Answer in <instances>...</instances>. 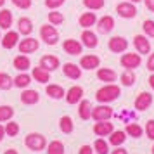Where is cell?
Listing matches in <instances>:
<instances>
[{"instance_id":"1","label":"cell","mask_w":154,"mask_h":154,"mask_svg":"<svg viewBox=\"0 0 154 154\" xmlns=\"http://www.w3.org/2000/svg\"><path fill=\"white\" fill-rule=\"evenodd\" d=\"M119 95H121V87L116 85V83H106L102 88H99V90L95 92V99H97L99 104L114 102Z\"/></svg>"},{"instance_id":"2","label":"cell","mask_w":154,"mask_h":154,"mask_svg":"<svg viewBox=\"0 0 154 154\" xmlns=\"http://www.w3.org/2000/svg\"><path fill=\"white\" fill-rule=\"evenodd\" d=\"M24 146L28 147L29 151L33 152H40L47 147V137H43L42 133L38 132H33V133H28L24 137Z\"/></svg>"},{"instance_id":"3","label":"cell","mask_w":154,"mask_h":154,"mask_svg":"<svg viewBox=\"0 0 154 154\" xmlns=\"http://www.w3.org/2000/svg\"><path fill=\"white\" fill-rule=\"evenodd\" d=\"M40 38L47 45H56L59 42V31H57L56 26H52L50 23H47V24H43L40 28Z\"/></svg>"},{"instance_id":"4","label":"cell","mask_w":154,"mask_h":154,"mask_svg":"<svg viewBox=\"0 0 154 154\" xmlns=\"http://www.w3.org/2000/svg\"><path fill=\"white\" fill-rule=\"evenodd\" d=\"M119 64L125 69L135 71L142 64V56H140L139 52H126V54H123V56L119 57Z\"/></svg>"},{"instance_id":"5","label":"cell","mask_w":154,"mask_h":154,"mask_svg":"<svg viewBox=\"0 0 154 154\" xmlns=\"http://www.w3.org/2000/svg\"><path fill=\"white\" fill-rule=\"evenodd\" d=\"M17 49H19V52L21 54H35L36 50L40 49V42L36 40V38H33V36H24L23 40H19V43H17Z\"/></svg>"},{"instance_id":"6","label":"cell","mask_w":154,"mask_h":154,"mask_svg":"<svg viewBox=\"0 0 154 154\" xmlns=\"http://www.w3.org/2000/svg\"><path fill=\"white\" fill-rule=\"evenodd\" d=\"M116 12H118L119 17H123V19H133L135 16H137V7H135V4L133 2H119L118 5H116Z\"/></svg>"},{"instance_id":"7","label":"cell","mask_w":154,"mask_h":154,"mask_svg":"<svg viewBox=\"0 0 154 154\" xmlns=\"http://www.w3.org/2000/svg\"><path fill=\"white\" fill-rule=\"evenodd\" d=\"M112 118V107L109 104H99L92 107V119L94 121H107Z\"/></svg>"},{"instance_id":"8","label":"cell","mask_w":154,"mask_h":154,"mask_svg":"<svg viewBox=\"0 0 154 154\" xmlns=\"http://www.w3.org/2000/svg\"><path fill=\"white\" fill-rule=\"evenodd\" d=\"M154 102V97L152 94H149V92H140L139 95L135 97V100H133V107L137 109V111H147L151 106H152Z\"/></svg>"},{"instance_id":"9","label":"cell","mask_w":154,"mask_h":154,"mask_svg":"<svg viewBox=\"0 0 154 154\" xmlns=\"http://www.w3.org/2000/svg\"><path fill=\"white\" fill-rule=\"evenodd\" d=\"M107 49L114 52V54H123L128 49V40L123 36H111L107 42Z\"/></svg>"},{"instance_id":"10","label":"cell","mask_w":154,"mask_h":154,"mask_svg":"<svg viewBox=\"0 0 154 154\" xmlns=\"http://www.w3.org/2000/svg\"><path fill=\"white\" fill-rule=\"evenodd\" d=\"M133 47L139 52L140 56H146V54H151V42L146 35H135L133 36Z\"/></svg>"},{"instance_id":"11","label":"cell","mask_w":154,"mask_h":154,"mask_svg":"<svg viewBox=\"0 0 154 154\" xmlns=\"http://www.w3.org/2000/svg\"><path fill=\"white\" fill-rule=\"evenodd\" d=\"M99 66H100V57L95 54H87V56H82V59H80V68L85 71L97 69Z\"/></svg>"},{"instance_id":"12","label":"cell","mask_w":154,"mask_h":154,"mask_svg":"<svg viewBox=\"0 0 154 154\" xmlns=\"http://www.w3.org/2000/svg\"><path fill=\"white\" fill-rule=\"evenodd\" d=\"M94 133L97 135V137H109L114 130V125L111 123V119H107V121H95L94 123Z\"/></svg>"},{"instance_id":"13","label":"cell","mask_w":154,"mask_h":154,"mask_svg":"<svg viewBox=\"0 0 154 154\" xmlns=\"http://www.w3.org/2000/svg\"><path fill=\"white\" fill-rule=\"evenodd\" d=\"M19 99H21V102L24 106H35V104H38V102H40V94L28 87V88H23Z\"/></svg>"},{"instance_id":"14","label":"cell","mask_w":154,"mask_h":154,"mask_svg":"<svg viewBox=\"0 0 154 154\" xmlns=\"http://www.w3.org/2000/svg\"><path fill=\"white\" fill-rule=\"evenodd\" d=\"M38 66H42L43 69L47 71H56L59 66H61V61H59V57L57 56H52V54H45L43 57H40V63H38Z\"/></svg>"},{"instance_id":"15","label":"cell","mask_w":154,"mask_h":154,"mask_svg":"<svg viewBox=\"0 0 154 154\" xmlns=\"http://www.w3.org/2000/svg\"><path fill=\"white\" fill-rule=\"evenodd\" d=\"M80 40H82V45L87 47V49H95V47L99 45L97 33L92 31V29H83V31H82V36H80Z\"/></svg>"},{"instance_id":"16","label":"cell","mask_w":154,"mask_h":154,"mask_svg":"<svg viewBox=\"0 0 154 154\" xmlns=\"http://www.w3.org/2000/svg\"><path fill=\"white\" fill-rule=\"evenodd\" d=\"M63 50L66 54H69V56H80L83 52V45H82V42H78V40L68 38V40L63 42Z\"/></svg>"},{"instance_id":"17","label":"cell","mask_w":154,"mask_h":154,"mask_svg":"<svg viewBox=\"0 0 154 154\" xmlns=\"http://www.w3.org/2000/svg\"><path fill=\"white\" fill-rule=\"evenodd\" d=\"M114 24L116 23H114V17L112 16H102L97 23V31L100 35H109L112 31V28H114Z\"/></svg>"},{"instance_id":"18","label":"cell","mask_w":154,"mask_h":154,"mask_svg":"<svg viewBox=\"0 0 154 154\" xmlns=\"http://www.w3.org/2000/svg\"><path fill=\"white\" fill-rule=\"evenodd\" d=\"M0 43H2L4 49H7V50L14 49L16 45L19 43V33H17V31H12V29H7V33L2 36Z\"/></svg>"},{"instance_id":"19","label":"cell","mask_w":154,"mask_h":154,"mask_svg":"<svg viewBox=\"0 0 154 154\" xmlns=\"http://www.w3.org/2000/svg\"><path fill=\"white\" fill-rule=\"evenodd\" d=\"M64 99H66V102L68 104H78L82 99H83V88L80 87V85H75V87H71L69 90L66 92V95H64Z\"/></svg>"},{"instance_id":"20","label":"cell","mask_w":154,"mask_h":154,"mask_svg":"<svg viewBox=\"0 0 154 154\" xmlns=\"http://www.w3.org/2000/svg\"><path fill=\"white\" fill-rule=\"evenodd\" d=\"M82 68H80V64H73V63H66L63 66V73L64 76L71 78V80H80L82 78Z\"/></svg>"},{"instance_id":"21","label":"cell","mask_w":154,"mask_h":154,"mask_svg":"<svg viewBox=\"0 0 154 154\" xmlns=\"http://www.w3.org/2000/svg\"><path fill=\"white\" fill-rule=\"evenodd\" d=\"M97 78L99 82H104V83H114L116 82V71L111 69V68H99L97 69Z\"/></svg>"},{"instance_id":"22","label":"cell","mask_w":154,"mask_h":154,"mask_svg":"<svg viewBox=\"0 0 154 154\" xmlns=\"http://www.w3.org/2000/svg\"><path fill=\"white\" fill-rule=\"evenodd\" d=\"M31 78H33L35 82H38V83L47 85L50 82V71L43 69L42 66H36V68L31 69Z\"/></svg>"},{"instance_id":"23","label":"cell","mask_w":154,"mask_h":154,"mask_svg":"<svg viewBox=\"0 0 154 154\" xmlns=\"http://www.w3.org/2000/svg\"><path fill=\"white\" fill-rule=\"evenodd\" d=\"M78 24L83 29H90L92 26L97 24V16L95 12H83V14L78 17Z\"/></svg>"},{"instance_id":"24","label":"cell","mask_w":154,"mask_h":154,"mask_svg":"<svg viewBox=\"0 0 154 154\" xmlns=\"http://www.w3.org/2000/svg\"><path fill=\"white\" fill-rule=\"evenodd\" d=\"M12 66H14L17 71L24 73V71H28L29 68H31V61H29V57L26 56V54H19V56H16V57H14V61H12Z\"/></svg>"},{"instance_id":"25","label":"cell","mask_w":154,"mask_h":154,"mask_svg":"<svg viewBox=\"0 0 154 154\" xmlns=\"http://www.w3.org/2000/svg\"><path fill=\"white\" fill-rule=\"evenodd\" d=\"M45 94H47L50 99H57V100H61V99H64V95H66V90H64L61 85H57V83H47Z\"/></svg>"},{"instance_id":"26","label":"cell","mask_w":154,"mask_h":154,"mask_svg":"<svg viewBox=\"0 0 154 154\" xmlns=\"http://www.w3.org/2000/svg\"><path fill=\"white\" fill-rule=\"evenodd\" d=\"M33 31V21L29 17H19L17 19V33L23 36H29Z\"/></svg>"},{"instance_id":"27","label":"cell","mask_w":154,"mask_h":154,"mask_svg":"<svg viewBox=\"0 0 154 154\" xmlns=\"http://www.w3.org/2000/svg\"><path fill=\"white\" fill-rule=\"evenodd\" d=\"M78 116L87 121V119L92 118V104L90 100H87V99H82L80 102H78Z\"/></svg>"},{"instance_id":"28","label":"cell","mask_w":154,"mask_h":154,"mask_svg":"<svg viewBox=\"0 0 154 154\" xmlns=\"http://www.w3.org/2000/svg\"><path fill=\"white\" fill-rule=\"evenodd\" d=\"M125 140H126V132H123V130H112V133L109 135V146L119 147L125 144Z\"/></svg>"},{"instance_id":"29","label":"cell","mask_w":154,"mask_h":154,"mask_svg":"<svg viewBox=\"0 0 154 154\" xmlns=\"http://www.w3.org/2000/svg\"><path fill=\"white\" fill-rule=\"evenodd\" d=\"M12 21H14L12 12H11L9 9H2V11H0V29H11Z\"/></svg>"},{"instance_id":"30","label":"cell","mask_w":154,"mask_h":154,"mask_svg":"<svg viewBox=\"0 0 154 154\" xmlns=\"http://www.w3.org/2000/svg\"><path fill=\"white\" fill-rule=\"evenodd\" d=\"M12 80H14V87L16 88H28L29 83L33 82V78L29 76L26 71H24V73H19V75H16V78H12Z\"/></svg>"},{"instance_id":"31","label":"cell","mask_w":154,"mask_h":154,"mask_svg":"<svg viewBox=\"0 0 154 154\" xmlns=\"http://www.w3.org/2000/svg\"><path fill=\"white\" fill-rule=\"evenodd\" d=\"M59 130L64 133V135H69V133H73V130H75V123H73V119H71V116H61V119H59Z\"/></svg>"},{"instance_id":"32","label":"cell","mask_w":154,"mask_h":154,"mask_svg":"<svg viewBox=\"0 0 154 154\" xmlns=\"http://www.w3.org/2000/svg\"><path fill=\"white\" fill-rule=\"evenodd\" d=\"M125 132H126V135L132 137V139H140V137L144 135V128H142L139 123H128Z\"/></svg>"},{"instance_id":"33","label":"cell","mask_w":154,"mask_h":154,"mask_svg":"<svg viewBox=\"0 0 154 154\" xmlns=\"http://www.w3.org/2000/svg\"><path fill=\"white\" fill-rule=\"evenodd\" d=\"M45 149H47V154H64V151H66V147H64V144L61 140H52V142H49Z\"/></svg>"},{"instance_id":"34","label":"cell","mask_w":154,"mask_h":154,"mask_svg":"<svg viewBox=\"0 0 154 154\" xmlns=\"http://www.w3.org/2000/svg\"><path fill=\"white\" fill-rule=\"evenodd\" d=\"M14 87V80L12 76L9 75V73H4V71H0V90H11Z\"/></svg>"},{"instance_id":"35","label":"cell","mask_w":154,"mask_h":154,"mask_svg":"<svg viewBox=\"0 0 154 154\" xmlns=\"http://www.w3.org/2000/svg\"><path fill=\"white\" fill-rule=\"evenodd\" d=\"M12 118H14V107L7 104L0 106V123H7Z\"/></svg>"},{"instance_id":"36","label":"cell","mask_w":154,"mask_h":154,"mask_svg":"<svg viewBox=\"0 0 154 154\" xmlns=\"http://www.w3.org/2000/svg\"><path fill=\"white\" fill-rule=\"evenodd\" d=\"M94 152L95 154H109V142H106L102 137H99L95 142H94Z\"/></svg>"},{"instance_id":"37","label":"cell","mask_w":154,"mask_h":154,"mask_svg":"<svg viewBox=\"0 0 154 154\" xmlns=\"http://www.w3.org/2000/svg\"><path fill=\"white\" fill-rule=\"evenodd\" d=\"M135 73H133L132 69H125L123 73H121V76H119V82H121V85L123 87H132L133 83H135Z\"/></svg>"},{"instance_id":"38","label":"cell","mask_w":154,"mask_h":154,"mask_svg":"<svg viewBox=\"0 0 154 154\" xmlns=\"http://www.w3.org/2000/svg\"><path fill=\"white\" fill-rule=\"evenodd\" d=\"M47 19H49V23L52 24V26H61V24L64 23V16H63V12L50 11L49 16H47Z\"/></svg>"},{"instance_id":"39","label":"cell","mask_w":154,"mask_h":154,"mask_svg":"<svg viewBox=\"0 0 154 154\" xmlns=\"http://www.w3.org/2000/svg\"><path fill=\"white\" fill-rule=\"evenodd\" d=\"M4 128H5V135L7 137H16L19 133V123H16L14 119H9L7 125L4 126Z\"/></svg>"},{"instance_id":"40","label":"cell","mask_w":154,"mask_h":154,"mask_svg":"<svg viewBox=\"0 0 154 154\" xmlns=\"http://www.w3.org/2000/svg\"><path fill=\"white\" fill-rule=\"evenodd\" d=\"M83 5L88 11H99L106 5V0H83Z\"/></svg>"},{"instance_id":"41","label":"cell","mask_w":154,"mask_h":154,"mask_svg":"<svg viewBox=\"0 0 154 154\" xmlns=\"http://www.w3.org/2000/svg\"><path fill=\"white\" fill-rule=\"evenodd\" d=\"M142 29H144V35L147 38H154V21L152 19H146L142 23Z\"/></svg>"},{"instance_id":"42","label":"cell","mask_w":154,"mask_h":154,"mask_svg":"<svg viewBox=\"0 0 154 154\" xmlns=\"http://www.w3.org/2000/svg\"><path fill=\"white\" fill-rule=\"evenodd\" d=\"M144 133H146L147 139L154 140V119H147L146 128H144Z\"/></svg>"},{"instance_id":"43","label":"cell","mask_w":154,"mask_h":154,"mask_svg":"<svg viewBox=\"0 0 154 154\" xmlns=\"http://www.w3.org/2000/svg\"><path fill=\"white\" fill-rule=\"evenodd\" d=\"M64 2L66 0H45V7L50 11H57L61 5H64Z\"/></svg>"},{"instance_id":"44","label":"cell","mask_w":154,"mask_h":154,"mask_svg":"<svg viewBox=\"0 0 154 154\" xmlns=\"http://www.w3.org/2000/svg\"><path fill=\"white\" fill-rule=\"evenodd\" d=\"M12 4H14L17 9H23V11H26L33 5V0H12Z\"/></svg>"},{"instance_id":"45","label":"cell","mask_w":154,"mask_h":154,"mask_svg":"<svg viewBox=\"0 0 154 154\" xmlns=\"http://www.w3.org/2000/svg\"><path fill=\"white\" fill-rule=\"evenodd\" d=\"M146 66H147V69L151 71V73H154V52H151V54H149Z\"/></svg>"},{"instance_id":"46","label":"cell","mask_w":154,"mask_h":154,"mask_svg":"<svg viewBox=\"0 0 154 154\" xmlns=\"http://www.w3.org/2000/svg\"><path fill=\"white\" fill-rule=\"evenodd\" d=\"M78 154H94V147L92 146H82Z\"/></svg>"},{"instance_id":"47","label":"cell","mask_w":154,"mask_h":154,"mask_svg":"<svg viewBox=\"0 0 154 154\" xmlns=\"http://www.w3.org/2000/svg\"><path fill=\"white\" fill-rule=\"evenodd\" d=\"M144 4H146L147 11H151V12H154V0H142Z\"/></svg>"},{"instance_id":"48","label":"cell","mask_w":154,"mask_h":154,"mask_svg":"<svg viewBox=\"0 0 154 154\" xmlns=\"http://www.w3.org/2000/svg\"><path fill=\"white\" fill-rule=\"evenodd\" d=\"M109 154H128V151H126V149H123V147L119 146V147H116V149H114L112 152H109Z\"/></svg>"},{"instance_id":"49","label":"cell","mask_w":154,"mask_h":154,"mask_svg":"<svg viewBox=\"0 0 154 154\" xmlns=\"http://www.w3.org/2000/svg\"><path fill=\"white\" fill-rule=\"evenodd\" d=\"M4 139H5V128L0 125V142H2Z\"/></svg>"},{"instance_id":"50","label":"cell","mask_w":154,"mask_h":154,"mask_svg":"<svg viewBox=\"0 0 154 154\" xmlns=\"http://www.w3.org/2000/svg\"><path fill=\"white\" fill-rule=\"evenodd\" d=\"M149 87H151V88L154 90V73L151 75V76H149Z\"/></svg>"},{"instance_id":"51","label":"cell","mask_w":154,"mask_h":154,"mask_svg":"<svg viewBox=\"0 0 154 154\" xmlns=\"http://www.w3.org/2000/svg\"><path fill=\"white\" fill-rule=\"evenodd\" d=\"M4 154H19V152H17L16 149H7V151H5Z\"/></svg>"},{"instance_id":"52","label":"cell","mask_w":154,"mask_h":154,"mask_svg":"<svg viewBox=\"0 0 154 154\" xmlns=\"http://www.w3.org/2000/svg\"><path fill=\"white\" fill-rule=\"evenodd\" d=\"M128 2H133V4H139V2H142V0H128Z\"/></svg>"},{"instance_id":"53","label":"cell","mask_w":154,"mask_h":154,"mask_svg":"<svg viewBox=\"0 0 154 154\" xmlns=\"http://www.w3.org/2000/svg\"><path fill=\"white\" fill-rule=\"evenodd\" d=\"M4 4H5V0H0V7H4Z\"/></svg>"},{"instance_id":"54","label":"cell","mask_w":154,"mask_h":154,"mask_svg":"<svg viewBox=\"0 0 154 154\" xmlns=\"http://www.w3.org/2000/svg\"><path fill=\"white\" fill-rule=\"evenodd\" d=\"M151 154H154V146H152V149H151Z\"/></svg>"},{"instance_id":"55","label":"cell","mask_w":154,"mask_h":154,"mask_svg":"<svg viewBox=\"0 0 154 154\" xmlns=\"http://www.w3.org/2000/svg\"><path fill=\"white\" fill-rule=\"evenodd\" d=\"M0 40H2V36H0Z\"/></svg>"}]
</instances>
